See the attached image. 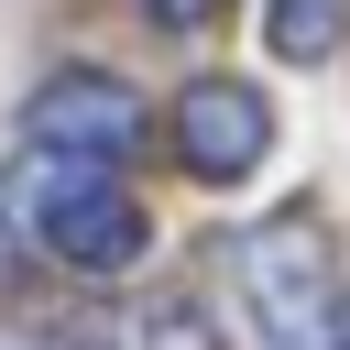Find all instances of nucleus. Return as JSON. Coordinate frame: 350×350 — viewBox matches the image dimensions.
I'll use <instances>...</instances> for the list:
<instances>
[{
	"mask_svg": "<svg viewBox=\"0 0 350 350\" xmlns=\"http://www.w3.org/2000/svg\"><path fill=\"white\" fill-rule=\"evenodd\" d=\"M175 153H186V175H208V186L252 175V164L273 153V109H262V88H241V77H197V88H175Z\"/></svg>",
	"mask_w": 350,
	"mask_h": 350,
	"instance_id": "obj_4",
	"label": "nucleus"
},
{
	"mask_svg": "<svg viewBox=\"0 0 350 350\" xmlns=\"http://www.w3.org/2000/svg\"><path fill=\"white\" fill-rule=\"evenodd\" d=\"M262 44L284 66H317V55L350 44V0H262Z\"/></svg>",
	"mask_w": 350,
	"mask_h": 350,
	"instance_id": "obj_5",
	"label": "nucleus"
},
{
	"mask_svg": "<svg viewBox=\"0 0 350 350\" xmlns=\"http://www.w3.org/2000/svg\"><path fill=\"white\" fill-rule=\"evenodd\" d=\"M208 11H219V0H153V22H164V33H197Z\"/></svg>",
	"mask_w": 350,
	"mask_h": 350,
	"instance_id": "obj_7",
	"label": "nucleus"
},
{
	"mask_svg": "<svg viewBox=\"0 0 350 350\" xmlns=\"http://www.w3.org/2000/svg\"><path fill=\"white\" fill-rule=\"evenodd\" d=\"M22 142L33 153H88V164H131L142 153V98L120 88V77H98V66H66L33 109H22Z\"/></svg>",
	"mask_w": 350,
	"mask_h": 350,
	"instance_id": "obj_3",
	"label": "nucleus"
},
{
	"mask_svg": "<svg viewBox=\"0 0 350 350\" xmlns=\"http://www.w3.org/2000/svg\"><path fill=\"white\" fill-rule=\"evenodd\" d=\"M241 284H252L262 350H350L339 262H328V219H317V208H273V219L241 241Z\"/></svg>",
	"mask_w": 350,
	"mask_h": 350,
	"instance_id": "obj_2",
	"label": "nucleus"
},
{
	"mask_svg": "<svg viewBox=\"0 0 350 350\" xmlns=\"http://www.w3.org/2000/svg\"><path fill=\"white\" fill-rule=\"evenodd\" d=\"M142 350H219V328H208L186 295H164V306L142 317Z\"/></svg>",
	"mask_w": 350,
	"mask_h": 350,
	"instance_id": "obj_6",
	"label": "nucleus"
},
{
	"mask_svg": "<svg viewBox=\"0 0 350 350\" xmlns=\"http://www.w3.org/2000/svg\"><path fill=\"white\" fill-rule=\"evenodd\" d=\"M55 252L77 273H120L142 252V208L109 164L88 153H33V164H0V284H11V252Z\"/></svg>",
	"mask_w": 350,
	"mask_h": 350,
	"instance_id": "obj_1",
	"label": "nucleus"
}]
</instances>
